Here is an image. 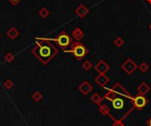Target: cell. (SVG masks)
<instances>
[{"label":"cell","instance_id":"1","mask_svg":"<svg viewBox=\"0 0 151 126\" xmlns=\"http://www.w3.org/2000/svg\"><path fill=\"white\" fill-rule=\"evenodd\" d=\"M133 100L132 94L120 83H116L102 97L98 104L99 111L103 116H110L113 122L123 121L135 109Z\"/></svg>","mask_w":151,"mask_h":126},{"label":"cell","instance_id":"2","mask_svg":"<svg viewBox=\"0 0 151 126\" xmlns=\"http://www.w3.org/2000/svg\"><path fill=\"white\" fill-rule=\"evenodd\" d=\"M50 41H49V39L36 38V46L31 50V53L44 65H46L58 53V50L55 48Z\"/></svg>","mask_w":151,"mask_h":126},{"label":"cell","instance_id":"3","mask_svg":"<svg viewBox=\"0 0 151 126\" xmlns=\"http://www.w3.org/2000/svg\"><path fill=\"white\" fill-rule=\"evenodd\" d=\"M64 51L72 53L73 55V56L79 61L82 60L89 53L88 48L86 47L82 43H80V41H75V43H73L70 50H66Z\"/></svg>","mask_w":151,"mask_h":126},{"label":"cell","instance_id":"4","mask_svg":"<svg viewBox=\"0 0 151 126\" xmlns=\"http://www.w3.org/2000/svg\"><path fill=\"white\" fill-rule=\"evenodd\" d=\"M49 41H54L55 43L64 50H66L73 43L71 36L64 31H61L54 39H49Z\"/></svg>","mask_w":151,"mask_h":126},{"label":"cell","instance_id":"5","mask_svg":"<svg viewBox=\"0 0 151 126\" xmlns=\"http://www.w3.org/2000/svg\"><path fill=\"white\" fill-rule=\"evenodd\" d=\"M138 68L136 63L132 58H127L121 65V69L128 75L133 74Z\"/></svg>","mask_w":151,"mask_h":126},{"label":"cell","instance_id":"6","mask_svg":"<svg viewBox=\"0 0 151 126\" xmlns=\"http://www.w3.org/2000/svg\"><path fill=\"white\" fill-rule=\"evenodd\" d=\"M134 109L137 110H142L148 103V100L145 97V95H141L138 94L136 96L134 97Z\"/></svg>","mask_w":151,"mask_h":126},{"label":"cell","instance_id":"7","mask_svg":"<svg viewBox=\"0 0 151 126\" xmlns=\"http://www.w3.org/2000/svg\"><path fill=\"white\" fill-rule=\"evenodd\" d=\"M110 69H111V66L108 65L103 59L100 60L95 66V70L98 73H103V74H105L107 72H109Z\"/></svg>","mask_w":151,"mask_h":126},{"label":"cell","instance_id":"8","mask_svg":"<svg viewBox=\"0 0 151 126\" xmlns=\"http://www.w3.org/2000/svg\"><path fill=\"white\" fill-rule=\"evenodd\" d=\"M78 90L83 95H88L93 90V87L90 85L89 82H88V81H83L82 83H80V85L78 87Z\"/></svg>","mask_w":151,"mask_h":126},{"label":"cell","instance_id":"9","mask_svg":"<svg viewBox=\"0 0 151 126\" xmlns=\"http://www.w3.org/2000/svg\"><path fill=\"white\" fill-rule=\"evenodd\" d=\"M96 83L100 87H104L110 81V78L108 76H106L105 74L103 73H99L98 76H96Z\"/></svg>","mask_w":151,"mask_h":126},{"label":"cell","instance_id":"10","mask_svg":"<svg viewBox=\"0 0 151 126\" xmlns=\"http://www.w3.org/2000/svg\"><path fill=\"white\" fill-rule=\"evenodd\" d=\"M89 12V10L87 6H85L84 5H80L76 9H75V13L80 17V18H84L88 15Z\"/></svg>","mask_w":151,"mask_h":126},{"label":"cell","instance_id":"11","mask_svg":"<svg viewBox=\"0 0 151 126\" xmlns=\"http://www.w3.org/2000/svg\"><path fill=\"white\" fill-rule=\"evenodd\" d=\"M137 91H138V94H140L141 95H145V94H147L150 91V87H149V86L148 85L145 81H143L138 86Z\"/></svg>","mask_w":151,"mask_h":126},{"label":"cell","instance_id":"12","mask_svg":"<svg viewBox=\"0 0 151 126\" xmlns=\"http://www.w3.org/2000/svg\"><path fill=\"white\" fill-rule=\"evenodd\" d=\"M72 35H73V37L77 41H80L84 37V33H83V31H82L80 28H76L73 31Z\"/></svg>","mask_w":151,"mask_h":126},{"label":"cell","instance_id":"13","mask_svg":"<svg viewBox=\"0 0 151 126\" xmlns=\"http://www.w3.org/2000/svg\"><path fill=\"white\" fill-rule=\"evenodd\" d=\"M6 34H7V36H8L10 39L13 40V39H15V38L18 37V35H19V31H18L15 28H11L6 32Z\"/></svg>","mask_w":151,"mask_h":126},{"label":"cell","instance_id":"14","mask_svg":"<svg viewBox=\"0 0 151 126\" xmlns=\"http://www.w3.org/2000/svg\"><path fill=\"white\" fill-rule=\"evenodd\" d=\"M113 43H114V45H115L116 47L120 48V47H122V46L125 44V41H124V39L121 38V37H117V38L114 40Z\"/></svg>","mask_w":151,"mask_h":126},{"label":"cell","instance_id":"15","mask_svg":"<svg viewBox=\"0 0 151 126\" xmlns=\"http://www.w3.org/2000/svg\"><path fill=\"white\" fill-rule=\"evenodd\" d=\"M90 99H91V101H92V102L93 103H95V104H99L100 102H101V100H102V97L97 94V93H95L91 97H90Z\"/></svg>","mask_w":151,"mask_h":126},{"label":"cell","instance_id":"16","mask_svg":"<svg viewBox=\"0 0 151 126\" xmlns=\"http://www.w3.org/2000/svg\"><path fill=\"white\" fill-rule=\"evenodd\" d=\"M32 99H33L35 101L39 102V101H42V94L39 91H36V92H35V93L32 94Z\"/></svg>","mask_w":151,"mask_h":126},{"label":"cell","instance_id":"17","mask_svg":"<svg viewBox=\"0 0 151 126\" xmlns=\"http://www.w3.org/2000/svg\"><path fill=\"white\" fill-rule=\"evenodd\" d=\"M49 14H50V12H49V10H48L47 8H45V7L42 8V9L39 11V15H40L42 18H44V19L47 18V17L49 16Z\"/></svg>","mask_w":151,"mask_h":126},{"label":"cell","instance_id":"18","mask_svg":"<svg viewBox=\"0 0 151 126\" xmlns=\"http://www.w3.org/2000/svg\"><path fill=\"white\" fill-rule=\"evenodd\" d=\"M138 68H139V70L141 72H147L148 71V69H149V65L147 64V63H141V64L138 66Z\"/></svg>","mask_w":151,"mask_h":126},{"label":"cell","instance_id":"19","mask_svg":"<svg viewBox=\"0 0 151 126\" xmlns=\"http://www.w3.org/2000/svg\"><path fill=\"white\" fill-rule=\"evenodd\" d=\"M92 66H93V65L91 64V62L89 61V60H86L82 64V68L85 71H89L92 68Z\"/></svg>","mask_w":151,"mask_h":126},{"label":"cell","instance_id":"20","mask_svg":"<svg viewBox=\"0 0 151 126\" xmlns=\"http://www.w3.org/2000/svg\"><path fill=\"white\" fill-rule=\"evenodd\" d=\"M5 60H6V62H8V63H11V62H12V61L14 60V56H13L11 52H9V53H7V54L6 55Z\"/></svg>","mask_w":151,"mask_h":126},{"label":"cell","instance_id":"21","mask_svg":"<svg viewBox=\"0 0 151 126\" xmlns=\"http://www.w3.org/2000/svg\"><path fill=\"white\" fill-rule=\"evenodd\" d=\"M4 87L6 88V89H11L12 87H13V83L12 82V80H10V79H7L6 81H5V83H4Z\"/></svg>","mask_w":151,"mask_h":126},{"label":"cell","instance_id":"22","mask_svg":"<svg viewBox=\"0 0 151 126\" xmlns=\"http://www.w3.org/2000/svg\"><path fill=\"white\" fill-rule=\"evenodd\" d=\"M112 126H125V123H123V121H115L113 122Z\"/></svg>","mask_w":151,"mask_h":126},{"label":"cell","instance_id":"23","mask_svg":"<svg viewBox=\"0 0 151 126\" xmlns=\"http://www.w3.org/2000/svg\"><path fill=\"white\" fill-rule=\"evenodd\" d=\"M8 1L12 4V5H13V6H17L21 0H8Z\"/></svg>","mask_w":151,"mask_h":126},{"label":"cell","instance_id":"24","mask_svg":"<svg viewBox=\"0 0 151 126\" xmlns=\"http://www.w3.org/2000/svg\"><path fill=\"white\" fill-rule=\"evenodd\" d=\"M146 123H147V125H148V126H151V117H150V118H148V120L146 122Z\"/></svg>","mask_w":151,"mask_h":126},{"label":"cell","instance_id":"25","mask_svg":"<svg viewBox=\"0 0 151 126\" xmlns=\"http://www.w3.org/2000/svg\"><path fill=\"white\" fill-rule=\"evenodd\" d=\"M148 29L151 31V23H150V24H149V26H148Z\"/></svg>","mask_w":151,"mask_h":126},{"label":"cell","instance_id":"26","mask_svg":"<svg viewBox=\"0 0 151 126\" xmlns=\"http://www.w3.org/2000/svg\"><path fill=\"white\" fill-rule=\"evenodd\" d=\"M147 1H148V2L149 4H151V0H147Z\"/></svg>","mask_w":151,"mask_h":126},{"label":"cell","instance_id":"27","mask_svg":"<svg viewBox=\"0 0 151 126\" xmlns=\"http://www.w3.org/2000/svg\"><path fill=\"white\" fill-rule=\"evenodd\" d=\"M0 37H1V34H0Z\"/></svg>","mask_w":151,"mask_h":126}]
</instances>
